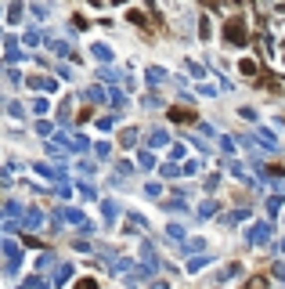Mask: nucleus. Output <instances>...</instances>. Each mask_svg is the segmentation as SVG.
Listing matches in <instances>:
<instances>
[{
    "label": "nucleus",
    "mask_w": 285,
    "mask_h": 289,
    "mask_svg": "<svg viewBox=\"0 0 285 289\" xmlns=\"http://www.w3.org/2000/svg\"><path fill=\"white\" fill-rule=\"evenodd\" d=\"M76 289H98V282H94V279H80Z\"/></svg>",
    "instance_id": "obj_4"
},
{
    "label": "nucleus",
    "mask_w": 285,
    "mask_h": 289,
    "mask_svg": "<svg viewBox=\"0 0 285 289\" xmlns=\"http://www.w3.org/2000/svg\"><path fill=\"white\" fill-rule=\"evenodd\" d=\"M130 22L138 25V29H148V22H144V14H141V11H130Z\"/></svg>",
    "instance_id": "obj_3"
},
{
    "label": "nucleus",
    "mask_w": 285,
    "mask_h": 289,
    "mask_svg": "<svg viewBox=\"0 0 285 289\" xmlns=\"http://www.w3.org/2000/svg\"><path fill=\"white\" fill-rule=\"evenodd\" d=\"M202 4H206V7H220V0H202Z\"/></svg>",
    "instance_id": "obj_6"
},
{
    "label": "nucleus",
    "mask_w": 285,
    "mask_h": 289,
    "mask_svg": "<svg viewBox=\"0 0 285 289\" xmlns=\"http://www.w3.org/2000/svg\"><path fill=\"white\" fill-rule=\"evenodd\" d=\"M224 40L235 43V47H246V43H249L246 22H242V18H228V22H224Z\"/></svg>",
    "instance_id": "obj_1"
},
{
    "label": "nucleus",
    "mask_w": 285,
    "mask_h": 289,
    "mask_svg": "<svg viewBox=\"0 0 285 289\" xmlns=\"http://www.w3.org/2000/svg\"><path fill=\"white\" fill-rule=\"evenodd\" d=\"M170 119H173V123H191V119H195V112L181 109V105H173V109H170Z\"/></svg>",
    "instance_id": "obj_2"
},
{
    "label": "nucleus",
    "mask_w": 285,
    "mask_h": 289,
    "mask_svg": "<svg viewBox=\"0 0 285 289\" xmlns=\"http://www.w3.org/2000/svg\"><path fill=\"white\" fill-rule=\"evenodd\" d=\"M94 4H98V0H94Z\"/></svg>",
    "instance_id": "obj_8"
},
{
    "label": "nucleus",
    "mask_w": 285,
    "mask_h": 289,
    "mask_svg": "<svg viewBox=\"0 0 285 289\" xmlns=\"http://www.w3.org/2000/svg\"><path fill=\"white\" fill-rule=\"evenodd\" d=\"M235 4H249V0H235Z\"/></svg>",
    "instance_id": "obj_7"
},
{
    "label": "nucleus",
    "mask_w": 285,
    "mask_h": 289,
    "mask_svg": "<svg viewBox=\"0 0 285 289\" xmlns=\"http://www.w3.org/2000/svg\"><path fill=\"white\" fill-rule=\"evenodd\" d=\"M264 286H267V279H253V282H249L246 289H264Z\"/></svg>",
    "instance_id": "obj_5"
}]
</instances>
